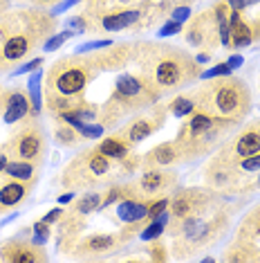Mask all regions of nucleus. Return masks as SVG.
Masks as SVG:
<instances>
[{
	"mask_svg": "<svg viewBox=\"0 0 260 263\" xmlns=\"http://www.w3.org/2000/svg\"><path fill=\"white\" fill-rule=\"evenodd\" d=\"M229 7L235 9V11H245L247 7H253V5H258L260 0H227Z\"/></svg>",
	"mask_w": 260,
	"mask_h": 263,
	"instance_id": "nucleus-43",
	"label": "nucleus"
},
{
	"mask_svg": "<svg viewBox=\"0 0 260 263\" xmlns=\"http://www.w3.org/2000/svg\"><path fill=\"white\" fill-rule=\"evenodd\" d=\"M27 117H34L32 99H29L27 88L9 86L0 90V119L7 126H14L18 122H25Z\"/></svg>",
	"mask_w": 260,
	"mask_h": 263,
	"instance_id": "nucleus-17",
	"label": "nucleus"
},
{
	"mask_svg": "<svg viewBox=\"0 0 260 263\" xmlns=\"http://www.w3.org/2000/svg\"><path fill=\"white\" fill-rule=\"evenodd\" d=\"M79 3H83V0H61V3H58L56 7L52 9V14H54V16H58V14H63V11L72 9L74 5H79Z\"/></svg>",
	"mask_w": 260,
	"mask_h": 263,
	"instance_id": "nucleus-44",
	"label": "nucleus"
},
{
	"mask_svg": "<svg viewBox=\"0 0 260 263\" xmlns=\"http://www.w3.org/2000/svg\"><path fill=\"white\" fill-rule=\"evenodd\" d=\"M227 63H229V68L235 70V68H240L242 63H245V59H242V54H231L227 59Z\"/></svg>",
	"mask_w": 260,
	"mask_h": 263,
	"instance_id": "nucleus-47",
	"label": "nucleus"
},
{
	"mask_svg": "<svg viewBox=\"0 0 260 263\" xmlns=\"http://www.w3.org/2000/svg\"><path fill=\"white\" fill-rule=\"evenodd\" d=\"M180 184V173L173 166H157V169H141L135 178L137 196L141 200H155L170 196Z\"/></svg>",
	"mask_w": 260,
	"mask_h": 263,
	"instance_id": "nucleus-14",
	"label": "nucleus"
},
{
	"mask_svg": "<svg viewBox=\"0 0 260 263\" xmlns=\"http://www.w3.org/2000/svg\"><path fill=\"white\" fill-rule=\"evenodd\" d=\"M14 160H29V162L43 164L47 155V135L38 117H27L18 122V126L11 130V135L0 144Z\"/></svg>",
	"mask_w": 260,
	"mask_h": 263,
	"instance_id": "nucleus-11",
	"label": "nucleus"
},
{
	"mask_svg": "<svg viewBox=\"0 0 260 263\" xmlns=\"http://www.w3.org/2000/svg\"><path fill=\"white\" fill-rule=\"evenodd\" d=\"M146 252H148V261H157L159 263V261H168L170 259V248L162 241V238H153V241H148Z\"/></svg>",
	"mask_w": 260,
	"mask_h": 263,
	"instance_id": "nucleus-33",
	"label": "nucleus"
},
{
	"mask_svg": "<svg viewBox=\"0 0 260 263\" xmlns=\"http://www.w3.org/2000/svg\"><path fill=\"white\" fill-rule=\"evenodd\" d=\"M218 153L233 160L260 153V117L251 119V122H242L231 133V137L218 148Z\"/></svg>",
	"mask_w": 260,
	"mask_h": 263,
	"instance_id": "nucleus-16",
	"label": "nucleus"
},
{
	"mask_svg": "<svg viewBox=\"0 0 260 263\" xmlns=\"http://www.w3.org/2000/svg\"><path fill=\"white\" fill-rule=\"evenodd\" d=\"M43 63H45V59L43 57H36V59H32V61H27V63H23L18 65L16 70H11V77H20V74H29V72H34V70H38V68H43Z\"/></svg>",
	"mask_w": 260,
	"mask_h": 263,
	"instance_id": "nucleus-39",
	"label": "nucleus"
},
{
	"mask_svg": "<svg viewBox=\"0 0 260 263\" xmlns=\"http://www.w3.org/2000/svg\"><path fill=\"white\" fill-rule=\"evenodd\" d=\"M166 119H168V106L157 101V104L148 106V108L137 110L135 115H130L121 126H117V133H119L130 146H137L166 126Z\"/></svg>",
	"mask_w": 260,
	"mask_h": 263,
	"instance_id": "nucleus-13",
	"label": "nucleus"
},
{
	"mask_svg": "<svg viewBox=\"0 0 260 263\" xmlns=\"http://www.w3.org/2000/svg\"><path fill=\"white\" fill-rule=\"evenodd\" d=\"M63 214H65V207H52L50 212L43 216V220H45V223H50V225H56L58 220L63 218Z\"/></svg>",
	"mask_w": 260,
	"mask_h": 263,
	"instance_id": "nucleus-42",
	"label": "nucleus"
},
{
	"mask_svg": "<svg viewBox=\"0 0 260 263\" xmlns=\"http://www.w3.org/2000/svg\"><path fill=\"white\" fill-rule=\"evenodd\" d=\"M16 3H29V0H16Z\"/></svg>",
	"mask_w": 260,
	"mask_h": 263,
	"instance_id": "nucleus-53",
	"label": "nucleus"
},
{
	"mask_svg": "<svg viewBox=\"0 0 260 263\" xmlns=\"http://www.w3.org/2000/svg\"><path fill=\"white\" fill-rule=\"evenodd\" d=\"M195 61H198L200 65H202V63H209V61H211V52H202V50H200V54H195Z\"/></svg>",
	"mask_w": 260,
	"mask_h": 263,
	"instance_id": "nucleus-51",
	"label": "nucleus"
},
{
	"mask_svg": "<svg viewBox=\"0 0 260 263\" xmlns=\"http://www.w3.org/2000/svg\"><path fill=\"white\" fill-rule=\"evenodd\" d=\"M34 189H36L34 182H23L7 176H0V216L16 212L18 207L25 205Z\"/></svg>",
	"mask_w": 260,
	"mask_h": 263,
	"instance_id": "nucleus-20",
	"label": "nucleus"
},
{
	"mask_svg": "<svg viewBox=\"0 0 260 263\" xmlns=\"http://www.w3.org/2000/svg\"><path fill=\"white\" fill-rule=\"evenodd\" d=\"M229 7L227 0H215L209 9L191 14L182 27V41L188 47L213 52L218 47H229Z\"/></svg>",
	"mask_w": 260,
	"mask_h": 263,
	"instance_id": "nucleus-9",
	"label": "nucleus"
},
{
	"mask_svg": "<svg viewBox=\"0 0 260 263\" xmlns=\"http://www.w3.org/2000/svg\"><path fill=\"white\" fill-rule=\"evenodd\" d=\"M0 90H3V83H0Z\"/></svg>",
	"mask_w": 260,
	"mask_h": 263,
	"instance_id": "nucleus-54",
	"label": "nucleus"
},
{
	"mask_svg": "<svg viewBox=\"0 0 260 263\" xmlns=\"http://www.w3.org/2000/svg\"><path fill=\"white\" fill-rule=\"evenodd\" d=\"M58 29L56 16L40 7L0 14V72H11Z\"/></svg>",
	"mask_w": 260,
	"mask_h": 263,
	"instance_id": "nucleus-3",
	"label": "nucleus"
},
{
	"mask_svg": "<svg viewBox=\"0 0 260 263\" xmlns=\"http://www.w3.org/2000/svg\"><path fill=\"white\" fill-rule=\"evenodd\" d=\"M166 106H168V115H173L177 119H186L188 115H193L198 110V92H195V88L177 92Z\"/></svg>",
	"mask_w": 260,
	"mask_h": 263,
	"instance_id": "nucleus-28",
	"label": "nucleus"
},
{
	"mask_svg": "<svg viewBox=\"0 0 260 263\" xmlns=\"http://www.w3.org/2000/svg\"><path fill=\"white\" fill-rule=\"evenodd\" d=\"M56 250L61 254H68L70 252V248L79 241L81 236L85 234V230H88V216H83V214H79V212H74V209H65V214H63V218L56 223Z\"/></svg>",
	"mask_w": 260,
	"mask_h": 263,
	"instance_id": "nucleus-19",
	"label": "nucleus"
},
{
	"mask_svg": "<svg viewBox=\"0 0 260 263\" xmlns=\"http://www.w3.org/2000/svg\"><path fill=\"white\" fill-rule=\"evenodd\" d=\"M40 169H43V164H40V162H29V160H14V158H9V162H7V166H5L3 176L14 178V180L38 184Z\"/></svg>",
	"mask_w": 260,
	"mask_h": 263,
	"instance_id": "nucleus-25",
	"label": "nucleus"
},
{
	"mask_svg": "<svg viewBox=\"0 0 260 263\" xmlns=\"http://www.w3.org/2000/svg\"><path fill=\"white\" fill-rule=\"evenodd\" d=\"M231 72H233V70L229 68V63H227V61H220V63H215L213 68L202 70V74H200V81L215 79V77H227V74H231Z\"/></svg>",
	"mask_w": 260,
	"mask_h": 263,
	"instance_id": "nucleus-37",
	"label": "nucleus"
},
{
	"mask_svg": "<svg viewBox=\"0 0 260 263\" xmlns=\"http://www.w3.org/2000/svg\"><path fill=\"white\" fill-rule=\"evenodd\" d=\"M195 3V0H166V5H168V9H175V7H184V5H191Z\"/></svg>",
	"mask_w": 260,
	"mask_h": 263,
	"instance_id": "nucleus-48",
	"label": "nucleus"
},
{
	"mask_svg": "<svg viewBox=\"0 0 260 263\" xmlns=\"http://www.w3.org/2000/svg\"><path fill=\"white\" fill-rule=\"evenodd\" d=\"M168 16L177 23H186L188 18H191V7H188V5H184V7H175V9H170Z\"/></svg>",
	"mask_w": 260,
	"mask_h": 263,
	"instance_id": "nucleus-41",
	"label": "nucleus"
},
{
	"mask_svg": "<svg viewBox=\"0 0 260 263\" xmlns=\"http://www.w3.org/2000/svg\"><path fill=\"white\" fill-rule=\"evenodd\" d=\"M222 261H229V263H253V261H260V243L245 241V238L233 236L231 243L224 248Z\"/></svg>",
	"mask_w": 260,
	"mask_h": 263,
	"instance_id": "nucleus-23",
	"label": "nucleus"
},
{
	"mask_svg": "<svg viewBox=\"0 0 260 263\" xmlns=\"http://www.w3.org/2000/svg\"><path fill=\"white\" fill-rule=\"evenodd\" d=\"M162 97L164 92L144 72H139V70L121 72L112 83L108 99L103 104H99L97 122L105 130H112L137 110H144L148 106L157 104V101H162Z\"/></svg>",
	"mask_w": 260,
	"mask_h": 263,
	"instance_id": "nucleus-5",
	"label": "nucleus"
},
{
	"mask_svg": "<svg viewBox=\"0 0 260 263\" xmlns=\"http://www.w3.org/2000/svg\"><path fill=\"white\" fill-rule=\"evenodd\" d=\"M47 259H50V254L45 252V245L34 243L27 236L14 234L0 243V261L5 263H40Z\"/></svg>",
	"mask_w": 260,
	"mask_h": 263,
	"instance_id": "nucleus-18",
	"label": "nucleus"
},
{
	"mask_svg": "<svg viewBox=\"0 0 260 263\" xmlns=\"http://www.w3.org/2000/svg\"><path fill=\"white\" fill-rule=\"evenodd\" d=\"M7 162H9V155H7V151H5L3 146H0V176L5 173V166H7Z\"/></svg>",
	"mask_w": 260,
	"mask_h": 263,
	"instance_id": "nucleus-50",
	"label": "nucleus"
},
{
	"mask_svg": "<svg viewBox=\"0 0 260 263\" xmlns=\"http://www.w3.org/2000/svg\"><path fill=\"white\" fill-rule=\"evenodd\" d=\"M65 25H68V29H72V32H76V34H92V23L88 21L81 11H76L74 16H70V18L65 21Z\"/></svg>",
	"mask_w": 260,
	"mask_h": 263,
	"instance_id": "nucleus-36",
	"label": "nucleus"
},
{
	"mask_svg": "<svg viewBox=\"0 0 260 263\" xmlns=\"http://www.w3.org/2000/svg\"><path fill=\"white\" fill-rule=\"evenodd\" d=\"M61 0H29V5L32 7H40V9H47V7H54V5H58Z\"/></svg>",
	"mask_w": 260,
	"mask_h": 263,
	"instance_id": "nucleus-45",
	"label": "nucleus"
},
{
	"mask_svg": "<svg viewBox=\"0 0 260 263\" xmlns=\"http://www.w3.org/2000/svg\"><path fill=\"white\" fill-rule=\"evenodd\" d=\"M119 230L117 232H97V234H83L70 248L68 256L72 259H101V256L115 254L117 250L123 248Z\"/></svg>",
	"mask_w": 260,
	"mask_h": 263,
	"instance_id": "nucleus-15",
	"label": "nucleus"
},
{
	"mask_svg": "<svg viewBox=\"0 0 260 263\" xmlns=\"http://www.w3.org/2000/svg\"><path fill=\"white\" fill-rule=\"evenodd\" d=\"M148 3V0H83V7H81V14L92 18V16L101 14L105 9H119V7H135V5Z\"/></svg>",
	"mask_w": 260,
	"mask_h": 263,
	"instance_id": "nucleus-30",
	"label": "nucleus"
},
{
	"mask_svg": "<svg viewBox=\"0 0 260 263\" xmlns=\"http://www.w3.org/2000/svg\"><path fill=\"white\" fill-rule=\"evenodd\" d=\"M202 184H206L209 189H213L222 196H238L256 191L251 173L242 169L238 160L220 155L218 151L211 153L202 166Z\"/></svg>",
	"mask_w": 260,
	"mask_h": 263,
	"instance_id": "nucleus-10",
	"label": "nucleus"
},
{
	"mask_svg": "<svg viewBox=\"0 0 260 263\" xmlns=\"http://www.w3.org/2000/svg\"><path fill=\"white\" fill-rule=\"evenodd\" d=\"M249 25H251V32H253V43H260V16L258 18H251Z\"/></svg>",
	"mask_w": 260,
	"mask_h": 263,
	"instance_id": "nucleus-46",
	"label": "nucleus"
},
{
	"mask_svg": "<svg viewBox=\"0 0 260 263\" xmlns=\"http://www.w3.org/2000/svg\"><path fill=\"white\" fill-rule=\"evenodd\" d=\"M115 41L112 39H99V41H88V43H83V45H79L74 52H94V50H101V47H108V45H112Z\"/></svg>",
	"mask_w": 260,
	"mask_h": 263,
	"instance_id": "nucleus-40",
	"label": "nucleus"
},
{
	"mask_svg": "<svg viewBox=\"0 0 260 263\" xmlns=\"http://www.w3.org/2000/svg\"><path fill=\"white\" fill-rule=\"evenodd\" d=\"M220 200H222V194L209 189L206 184H202V187H177L170 194L166 227L177 225L180 220L191 218L195 214H202L206 209L215 207Z\"/></svg>",
	"mask_w": 260,
	"mask_h": 263,
	"instance_id": "nucleus-12",
	"label": "nucleus"
},
{
	"mask_svg": "<svg viewBox=\"0 0 260 263\" xmlns=\"http://www.w3.org/2000/svg\"><path fill=\"white\" fill-rule=\"evenodd\" d=\"M253 43V32L249 21L245 18V11H229V50H245Z\"/></svg>",
	"mask_w": 260,
	"mask_h": 263,
	"instance_id": "nucleus-22",
	"label": "nucleus"
},
{
	"mask_svg": "<svg viewBox=\"0 0 260 263\" xmlns=\"http://www.w3.org/2000/svg\"><path fill=\"white\" fill-rule=\"evenodd\" d=\"M43 79H45L43 70H34V72H29V79H27V92H29V99H32L34 117L40 115V110H43V104H45Z\"/></svg>",
	"mask_w": 260,
	"mask_h": 263,
	"instance_id": "nucleus-32",
	"label": "nucleus"
},
{
	"mask_svg": "<svg viewBox=\"0 0 260 263\" xmlns=\"http://www.w3.org/2000/svg\"><path fill=\"white\" fill-rule=\"evenodd\" d=\"M133 63V41H119L94 52H74L61 57L47 68L43 79L45 104L50 117H58L88 101L85 92L103 72H117Z\"/></svg>",
	"mask_w": 260,
	"mask_h": 263,
	"instance_id": "nucleus-1",
	"label": "nucleus"
},
{
	"mask_svg": "<svg viewBox=\"0 0 260 263\" xmlns=\"http://www.w3.org/2000/svg\"><path fill=\"white\" fill-rule=\"evenodd\" d=\"M50 236H52V225L45 223L43 218L34 220V225H32V241L38 243V245H45L47 241H50Z\"/></svg>",
	"mask_w": 260,
	"mask_h": 263,
	"instance_id": "nucleus-35",
	"label": "nucleus"
},
{
	"mask_svg": "<svg viewBox=\"0 0 260 263\" xmlns=\"http://www.w3.org/2000/svg\"><path fill=\"white\" fill-rule=\"evenodd\" d=\"M11 3H14V0H0V14H5V11H9Z\"/></svg>",
	"mask_w": 260,
	"mask_h": 263,
	"instance_id": "nucleus-52",
	"label": "nucleus"
},
{
	"mask_svg": "<svg viewBox=\"0 0 260 263\" xmlns=\"http://www.w3.org/2000/svg\"><path fill=\"white\" fill-rule=\"evenodd\" d=\"M235 128L238 124L229 122V119L209 115L204 110H195L180 124L173 142L182 155V162H193V160H202L215 153L231 137Z\"/></svg>",
	"mask_w": 260,
	"mask_h": 263,
	"instance_id": "nucleus-7",
	"label": "nucleus"
},
{
	"mask_svg": "<svg viewBox=\"0 0 260 263\" xmlns=\"http://www.w3.org/2000/svg\"><path fill=\"white\" fill-rule=\"evenodd\" d=\"M182 27H184V23H177V21H173V18H170V21H164L162 25L157 27V29H159L157 36H159V39L175 36V34H180V32H182Z\"/></svg>",
	"mask_w": 260,
	"mask_h": 263,
	"instance_id": "nucleus-38",
	"label": "nucleus"
},
{
	"mask_svg": "<svg viewBox=\"0 0 260 263\" xmlns=\"http://www.w3.org/2000/svg\"><path fill=\"white\" fill-rule=\"evenodd\" d=\"M74 200V191H65V194L58 196V205H70Z\"/></svg>",
	"mask_w": 260,
	"mask_h": 263,
	"instance_id": "nucleus-49",
	"label": "nucleus"
},
{
	"mask_svg": "<svg viewBox=\"0 0 260 263\" xmlns=\"http://www.w3.org/2000/svg\"><path fill=\"white\" fill-rule=\"evenodd\" d=\"M101 202H103L101 191L99 189H88V191H81L79 198L70 202V209L83 214V216H90L92 212H99V209H101Z\"/></svg>",
	"mask_w": 260,
	"mask_h": 263,
	"instance_id": "nucleus-31",
	"label": "nucleus"
},
{
	"mask_svg": "<svg viewBox=\"0 0 260 263\" xmlns=\"http://www.w3.org/2000/svg\"><path fill=\"white\" fill-rule=\"evenodd\" d=\"M182 164V155L177 151L175 142H159L141 155V169H157V166H175Z\"/></svg>",
	"mask_w": 260,
	"mask_h": 263,
	"instance_id": "nucleus-21",
	"label": "nucleus"
},
{
	"mask_svg": "<svg viewBox=\"0 0 260 263\" xmlns=\"http://www.w3.org/2000/svg\"><path fill=\"white\" fill-rule=\"evenodd\" d=\"M97 146H99V151L105 153L110 160H115L117 164H119L123 158H128V155L133 153V148H135V146H130L128 142L117 133V130H112V133L105 135L101 142H97Z\"/></svg>",
	"mask_w": 260,
	"mask_h": 263,
	"instance_id": "nucleus-27",
	"label": "nucleus"
},
{
	"mask_svg": "<svg viewBox=\"0 0 260 263\" xmlns=\"http://www.w3.org/2000/svg\"><path fill=\"white\" fill-rule=\"evenodd\" d=\"M233 207L220 200L215 207L180 220L177 225L166 227L170 236V256L173 259H193V256L215 248L231 230Z\"/></svg>",
	"mask_w": 260,
	"mask_h": 263,
	"instance_id": "nucleus-4",
	"label": "nucleus"
},
{
	"mask_svg": "<svg viewBox=\"0 0 260 263\" xmlns=\"http://www.w3.org/2000/svg\"><path fill=\"white\" fill-rule=\"evenodd\" d=\"M133 63L164 95L186 90L202 74V65L191 52L164 41H133Z\"/></svg>",
	"mask_w": 260,
	"mask_h": 263,
	"instance_id": "nucleus-2",
	"label": "nucleus"
},
{
	"mask_svg": "<svg viewBox=\"0 0 260 263\" xmlns=\"http://www.w3.org/2000/svg\"><path fill=\"white\" fill-rule=\"evenodd\" d=\"M238 238H245V241H253L260 243V202H256L249 212L242 216V220L238 223V230L235 234Z\"/></svg>",
	"mask_w": 260,
	"mask_h": 263,
	"instance_id": "nucleus-29",
	"label": "nucleus"
},
{
	"mask_svg": "<svg viewBox=\"0 0 260 263\" xmlns=\"http://www.w3.org/2000/svg\"><path fill=\"white\" fill-rule=\"evenodd\" d=\"M72 36H76V32H72V29H63V32H54L50 39L43 43V50L45 52H56V50H61L65 41H70Z\"/></svg>",
	"mask_w": 260,
	"mask_h": 263,
	"instance_id": "nucleus-34",
	"label": "nucleus"
},
{
	"mask_svg": "<svg viewBox=\"0 0 260 263\" xmlns=\"http://www.w3.org/2000/svg\"><path fill=\"white\" fill-rule=\"evenodd\" d=\"M52 133H54V142L63 148H76V146L85 144L83 135L70 122H65L63 117H52Z\"/></svg>",
	"mask_w": 260,
	"mask_h": 263,
	"instance_id": "nucleus-26",
	"label": "nucleus"
},
{
	"mask_svg": "<svg viewBox=\"0 0 260 263\" xmlns=\"http://www.w3.org/2000/svg\"><path fill=\"white\" fill-rule=\"evenodd\" d=\"M121 178V171L115 160L99 151L97 144L83 148L63 166L54 184L61 191H88L108 187Z\"/></svg>",
	"mask_w": 260,
	"mask_h": 263,
	"instance_id": "nucleus-8",
	"label": "nucleus"
},
{
	"mask_svg": "<svg viewBox=\"0 0 260 263\" xmlns=\"http://www.w3.org/2000/svg\"><path fill=\"white\" fill-rule=\"evenodd\" d=\"M195 92H198V110L229 119L238 126L249 119L253 110L251 88L242 77L227 74L206 79L202 86L195 88Z\"/></svg>",
	"mask_w": 260,
	"mask_h": 263,
	"instance_id": "nucleus-6",
	"label": "nucleus"
},
{
	"mask_svg": "<svg viewBox=\"0 0 260 263\" xmlns=\"http://www.w3.org/2000/svg\"><path fill=\"white\" fill-rule=\"evenodd\" d=\"M148 207H150V200L123 198L117 202V218H119L123 225L148 223Z\"/></svg>",
	"mask_w": 260,
	"mask_h": 263,
	"instance_id": "nucleus-24",
	"label": "nucleus"
}]
</instances>
